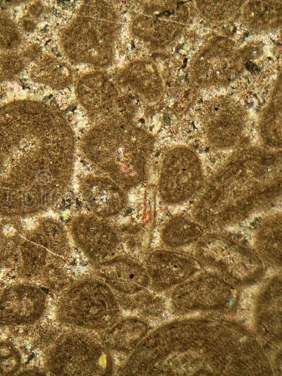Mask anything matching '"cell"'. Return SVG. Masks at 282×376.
<instances>
[{
  "mask_svg": "<svg viewBox=\"0 0 282 376\" xmlns=\"http://www.w3.org/2000/svg\"><path fill=\"white\" fill-rule=\"evenodd\" d=\"M73 154L72 130L54 107L25 99L0 107V215L26 213L24 190L34 211L66 181Z\"/></svg>",
  "mask_w": 282,
  "mask_h": 376,
  "instance_id": "cell-1",
  "label": "cell"
},
{
  "mask_svg": "<svg viewBox=\"0 0 282 376\" xmlns=\"http://www.w3.org/2000/svg\"><path fill=\"white\" fill-rule=\"evenodd\" d=\"M20 363V355L16 347L8 341L0 342V375H13Z\"/></svg>",
  "mask_w": 282,
  "mask_h": 376,
  "instance_id": "cell-22",
  "label": "cell"
},
{
  "mask_svg": "<svg viewBox=\"0 0 282 376\" xmlns=\"http://www.w3.org/2000/svg\"><path fill=\"white\" fill-rule=\"evenodd\" d=\"M119 20L112 4L85 1L60 35V46L70 62L105 68L115 58Z\"/></svg>",
  "mask_w": 282,
  "mask_h": 376,
  "instance_id": "cell-4",
  "label": "cell"
},
{
  "mask_svg": "<svg viewBox=\"0 0 282 376\" xmlns=\"http://www.w3.org/2000/svg\"><path fill=\"white\" fill-rule=\"evenodd\" d=\"M281 155L242 150L212 177L193 208L198 223L217 229L236 224L274 203L281 194Z\"/></svg>",
  "mask_w": 282,
  "mask_h": 376,
  "instance_id": "cell-2",
  "label": "cell"
},
{
  "mask_svg": "<svg viewBox=\"0 0 282 376\" xmlns=\"http://www.w3.org/2000/svg\"><path fill=\"white\" fill-rule=\"evenodd\" d=\"M76 97L92 118L109 117L117 104V89L103 72L91 71L83 75L75 87Z\"/></svg>",
  "mask_w": 282,
  "mask_h": 376,
  "instance_id": "cell-10",
  "label": "cell"
},
{
  "mask_svg": "<svg viewBox=\"0 0 282 376\" xmlns=\"http://www.w3.org/2000/svg\"><path fill=\"white\" fill-rule=\"evenodd\" d=\"M202 234L201 226L183 217L171 219L162 231L164 242L171 247H181L196 242Z\"/></svg>",
  "mask_w": 282,
  "mask_h": 376,
  "instance_id": "cell-19",
  "label": "cell"
},
{
  "mask_svg": "<svg viewBox=\"0 0 282 376\" xmlns=\"http://www.w3.org/2000/svg\"><path fill=\"white\" fill-rule=\"evenodd\" d=\"M152 139L121 118H109L85 136L82 149L87 157L107 167L125 185L140 183L145 176Z\"/></svg>",
  "mask_w": 282,
  "mask_h": 376,
  "instance_id": "cell-3",
  "label": "cell"
},
{
  "mask_svg": "<svg viewBox=\"0 0 282 376\" xmlns=\"http://www.w3.org/2000/svg\"><path fill=\"white\" fill-rule=\"evenodd\" d=\"M197 255L202 263L238 280L254 277L262 270L259 258L252 251L223 237L204 239Z\"/></svg>",
  "mask_w": 282,
  "mask_h": 376,
  "instance_id": "cell-8",
  "label": "cell"
},
{
  "mask_svg": "<svg viewBox=\"0 0 282 376\" xmlns=\"http://www.w3.org/2000/svg\"><path fill=\"white\" fill-rule=\"evenodd\" d=\"M23 57L13 51H6L0 56V77L11 79L17 75L24 68Z\"/></svg>",
  "mask_w": 282,
  "mask_h": 376,
  "instance_id": "cell-23",
  "label": "cell"
},
{
  "mask_svg": "<svg viewBox=\"0 0 282 376\" xmlns=\"http://www.w3.org/2000/svg\"><path fill=\"white\" fill-rule=\"evenodd\" d=\"M106 362L103 349L80 333H70L60 337L47 358L48 369L56 375H102Z\"/></svg>",
  "mask_w": 282,
  "mask_h": 376,
  "instance_id": "cell-6",
  "label": "cell"
},
{
  "mask_svg": "<svg viewBox=\"0 0 282 376\" xmlns=\"http://www.w3.org/2000/svg\"><path fill=\"white\" fill-rule=\"evenodd\" d=\"M28 73L33 82L57 90L68 87L73 80L70 66L48 54L39 55L32 60Z\"/></svg>",
  "mask_w": 282,
  "mask_h": 376,
  "instance_id": "cell-16",
  "label": "cell"
},
{
  "mask_svg": "<svg viewBox=\"0 0 282 376\" xmlns=\"http://www.w3.org/2000/svg\"><path fill=\"white\" fill-rule=\"evenodd\" d=\"M45 250L33 244L25 243L23 248V256L28 267L33 269L42 265L45 261Z\"/></svg>",
  "mask_w": 282,
  "mask_h": 376,
  "instance_id": "cell-24",
  "label": "cell"
},
{
  "mask_svg": "<svg viewBox=\"0 0 282 376\" xmlns=\"http://www.w3.org/2000/svg\"><path fill=\"white\" fill-rule=\"evenodd\" d=\"M102 275L111 287L123 294H135L149 284L146 270L137 263L125 259L114 260L102 264Z\"/></svg>",
  "mask_w": 282,
  "mask_h": 376,
  "instance_id": "cell-15",
  "label": "cell"
},
{
  "mask_svg": "<svg viewBox=\"0 0 282 376\" xmlns=\"http://www.w3.org/2000/svg\"><path fill=\"white\" fill-rule=\"evenodd\" d=\"M22 40V34L18 25L0 10V50L13 51L20 45Z\"/></svg>",
  "mask_w": 282,
  "mask_h": 376,
  "instance_id": "cell-21",
  "label": "cell"
},
{
  "mask_svg": "<svg viewBox=\"0 0 282 376\" xmlns=\"http://www.w3.org/2000/svg\"><path fill=\"white\" fill-rule=\"evenodd\" d=\"M73 234L78 245L93 258L107 256L117 245V237L111 229L94 218L78 219Z\"/></svg>",
  "mask_w": 282,
  "mask_h": 376,
  "instance_id": "cell-13",
  "label": "cell"
},
{
  "mask_svg": "<svg viewBox=\"0 0 282 376\" xmlns=\"http://www.w3.org/2000/svg\"><path fill=\"white\" fill-rule=\"evenodd\" d=\"M243 124V114L238 109L227 107L211 109L204 119L209 140L220 148L231 146L238 142Z\"/></svg>",
  "mask_w": 282,
  "mask_h": 376,
  "instance_id": "cell-14",
  "label": "cell"
},
{
  "mask_svg": "<svg viewBox=\"0 0 282 376\" xmlns=\"http://www.w3.org/2000/svg\"><path fill=\"white\" fill-rule=\"evenodd\" d=\"M45 296L37 287L18 284L8 287L0 297V325L35 322L43 313Z\"/></svg>",
  "mask_w": 282,
  "mask_h": 376,
  "instance_id": "cell-9",
  "label": "cell"
},
{
  "mask_svg": "<svg viewBox=\"0 0 282 376\" xmlns=\"http://www.w3.org/2000/svg\"><path fill=\"white\" fill-rule=\"evenodd\" d=\"M204 175L200 161L191 150L178 147L165 156L159 178V192L168 204L189 200L202 187Z\"/></svg>",
  "mask_w": 282,
  "mask_h": 376,
  "instance_id": "cell-7",
  "label": "cell"
},
{
  "mask_svg": "<svg viewBox=\"0 0 282 376\" xmlns=\"http://www.w3.org/2000/svg\"><path fill=\"white\" fill-rule=\"evenodd\" d=\"M256 247L259 253L268 261L281 263V215L269 218L260 227L256 235Z\"/></svg>",
  "mask_w": 282,
  "mask_h": 376,
  "instance_id": "cell-18",
  "label": "cell"
},
{
  "mask_svg": "<svg viewBox=\"0 0 282 376\" xmlns=\"http://www.w3.org/2000/svg\"><path fill=\"white\" fill-rule=\"evenodd\" d=\"M147 268L156 287L166 289L189 278L197 270V264L188 256L160 250L149 256Z\"/></svg>",
  "mask_w": 282,
  "mask_h": 376,
  "instance_id": "cell-12",
  "label": "cell"
},
{
  "mask_svg": "<svg viewBox=\"0 0 282 376\" xmlns=\"http://www.w3.org/2000/svg\"><path fill=\"white\" fill-rule=\"evenodd\" d=\"M147 331V327L145 322L137 319L127 318L106 333L104 342L111 349L129 352L136 346Z\"/></svg>",
  "mask_w": 282,
  "mask_h": 376,
  "instance_id": "cell-17",
  "label": "cell"
},
{
  "mask_svg": "<svg viewBox=\"0 0 282 376\" xmlns=\"http://www.w3.org/2000/svg\"><path fill=\"white\" fill-rule=\"evenodd\" d=\"M281 109L280 107L269 109L264 115L261 132L264 142L273 147L281 146Z\"/></svg>",
  "mask_w": 282,
  "mask_h": 376,
  "instance_id": "cell-20",
  "label": "cell"
},
{
  "mask_svg": "<svg viewBox=\"0 0 282 376\" xmlns=\"http://www.w3.org/2000/svg\"><path fill=\"white\" fill-rule=\"evenodd\" d=\"M214 277L191 281L180 286L174 292L173 301L183 309H204L224 305L231 296L226 283Z\"/></svg>",
  "mask_w": 282,
  "mask_h": 376,
  "instance_id": "cell-11",
  "label": "cell"
},
{
  "mask_svg": "<svg viewBox=\"0 0 282 376\" xmlns=\"http://www.w3.org/2000/svg\"><path fill=\"white\" fill-rule=\"evenodd\" d=\"M58 308L62 321L94 330L110 327L119 314L116 300L109 287L93 280L73 286L61 297Z\"/></svg>",
  "mask_w": 282,
  "mask_h": 376,
  "instance_id": "cell-5",
  "label": "cell"
}]
</instances>
